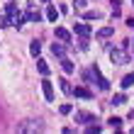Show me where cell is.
Instances as JSON below:
<instances>
[{
	"instance_id": "obj_12",
	"label": "cell",
	"mask_w": 134,
	"mask_h": 134,
	"mask_svg": "<svg viewBox=\"0 0 134 134\" xmlns=\"http://www.w3.org/2000/svg\"><path fill=\"white\" fill-rule=\"evenodd\" d=\"M51 51H54V56L64 59V54H66V46H64V44H51Z\"/></svg>"
},
{
	"instance_id": "obj_5",
	"label": "cell",
	"mask_w": 134,
	"mask_h": 134,
	"mask_svg": "<svg viewBox=\"0 0 134 134\" xmlns=\"http://www.w3.org/2000/svg\"><path fill=\"white\" fill-rule=\"evenodd\" d=\"M73 95L76 98H83V100H90L93 98V90H88L85 85H76V88H73Z\"/></svg>"
},
{
	"instance_id": "obj_21",
	"label": "cell",
	"mask_w": 134,
	"mask_h": 134,
	"mask_svg": "<svg viewBox=\"0 0 134 134\" xmlns=\"http://www.w3.org/2000/svg\"><path fill=\"white\" fill-rule=\"evenodd\" d=\"M110 5H112V15H115V17H117V15H120V12H122V7H120L122 3H120V0H112V3H110Z\"/></svg>"
},
{
	"instance_id": "obj_15",
	"label": "cell",
	"mask_w": 134,
	"mask_h": 134,
	"mask_svg": "<svg viewBox=\"0 0 134 134\" xmlns=\"http://www.w3.org/2000/svg\"><path fill=\"white\" fill-rule=\"evenodd\" d=\"M59 85H61V90L68 93V95H73V88H71V83L66 81V78H59Z\"/></svg>"
},
{
	"instance_id": "obj_24",
	"label": "cell",
	"mask_w": 134,
	"mask_h": 134,
	"mask_svg": "<svg viewBox=\"0 0 134 134\" xmlns=\"http://www.w3.org/2000/svg\"><path fill=\"white\" fill-rule=\"evenodd\" d=\"M127 25H129V27L134 29V17H132V20H127Z\"/></svg>"
},
{
	"instance_id": "obj_19",
	"label": "cell",
	"mask_w": 134,
	"mask_h": 134,
	"mask_svg": "<svg viewBox=\"0 0 134 134\" xmlns=\"http://www.w3.org/2000/svg\"><path fill=\"white\" fill-rule=\"evenodd\" d=\"M83 17H85V20H98V17H100V12H98V10H85V12H83Z\"/></svg>"
},
{
	"instance_id": "obj_2",
	"label": "cell",
	"mask_w": 134,
	"mask_h": 134,
	"mask_svg": "<svg viewBox=\"0 0 134 134\" xmlns=\"http://www.w3.org/2000/svg\"><path fill=\"white\" fill-rule=\"evenodd\" d=\"M44 129V124L39 122V120H27L25 124H20L17 132H42Z\"/></svg>"
},
{
	"instance_id": "obj_26",
	"label": "cell",
	"mask_w": 134,
	"mask_h": 134,
	"mask_svg": "<svg viewBox=\"0 0 134 134\" xmlns=\"http://www.w3.org/2000/svg\"><path fill=\"white\" fill-rule=\"evenodd\" d=\"M132 5H134V0H132Z\"/></svg>"
},
{
	"instance_id": "obj_7",
	"label": "cell",
	"mask_w": 134,
	"mask_h": 134,
	"mask_svg": "<svg viewBox=\"0 0 134 134\" xmlns=\"http://www.w3.org/2000/svg\"><path fill=\"white\" fill-rule=\"evenodd\" d=\"M54 34H56V39H59V42H71V32H68V29H64V27H56V29H54Z\"/></svg>"
},
{
	"instance_id": "obj_25",
	"label": "cell",
	"mask_w": 134,
	"mask_h": 134,
	"mask_svg": "<svg viewBox=\"0 0 134 134\" xmlns=\"http://www.w3.org/2000/svg\"><path fill=\"white\" fill-rule=\"evenodd\" d=\"M44 3H49V0H44Z\"/></svg>"
},
{
	"instance_id": "obj_4",
	"label": "cell",
	"mask_w": 134,
	"mask_h": 134,
	"mask_svg": "<svg viewBox=\"0 0 134 134\" xmlns=\"http://www.w3.org/2000/svg\"><path fill=\"white\" fill-rule=\"evenodd\" d=\"M42 93H44V98L49 100V102H54V85H51V81H42Z\"/></svg>"
},
{
	"instance_id": "obj_3",
	"label": "cell",
	"mask_w": 134,
	"mask_h": 134,
	"mask_svg": "<svg viewBox=\"0 0 134 134\" xmlns=\"http://www.w3.org/2000/svg\"><path fill=\"white\" fill-rule=\"evenodd\" d=\"M110 59H112V64L115 66H122V64H127V54H124L122 49H112V51H110Z\"/></svg>"
},
{
	"instance_id": "obj_1",
	"label": "cell",
	"mask_w": 134,
	"mask_h": 134,
	"mask_svg": "<svg viewBox=\"0 0 134 134\" xmlns=\"http://www.w3.org/2000/svg\"><path fill=\"white\" fill-rule=\"evenodd\" d=\"M90 76L95 78V83H98V88H100V90H107V88H110V81L100 73V68H98L95 64H93V68H90Z\"/></svg>"
},
{
	"instance_id": "obj_20",
	"label": "cell",
	"mask_w": 134,
	"mask_h": 134,
	"mask_svg": "<svg viewBox=\"0 0 134 134\" xmlns=\"http://www.w3.org/2000/svg\"><path fill=\"white\" fill-rule=\"evenodd\" d=\"M107 122H110V127H112V129H120L122 127V120H120V117H110Z\"/></svg>"
},
{
	"instance_id": "obj_18",
	"label": "cell",
	"mask_w": 134,
	"mask_h": 134,
	"mask_svg": "<svg viewBox=\"0 0 134 134\" xmlns=\"http://www.w3.org/2000/svg\"><path fill=\"white\" fill-rule=\"evenodd\" d=\"M124 102H127V95H124V93H117L112 98V105H124Z\"/></svg>"
},
{
	"instance_id": "obj_11",
	"label": "cell",
	"mask_w": 134,
	"mask_h": 134,
	"mask_svg": "<svg viewBox=\"0 0 134 134\" xmlns=\"http://www.w3.org/2000/svg\"><path fill=\"white\" fill-rule=\"evenodd\" d=\"M46 20H49V22H56V20H59V10H56L54 5L46 7Z\"/></svg>"
},
{
	"instance_id": "obj_22",
	"label": "cell",
	"mask_w": 134,
	"mask_h": 134,
	"mask_svg": "<svg viewBox=\"0 0 134 134\" xmlns=\"http://www.w3.org/2000/svg\"><path fill=\"white\" fill-rule=\"evenodd\" d=\"M59 112H61V115H71V112H73V107H71V105H61Z\"/></svg>"
},
{
	"instance_id": "obj_23",
	"label": "cell",
	"mask_w": 134,
	"mask_h": 134,
	"mask_svg": "<svg viewBox=\"0 0 134 134\" xmlns=\"http://www.w3.org/2000/svg\"><path fill=\"white\" fill-rule=\"evenodd\" d=\"M73 7H76V10H83V7H85V0H76Z\"/></svg>"
},
{
	"instance_id": "obj_6",
	"label": "cell",
	"mask_w": 134,
	"mask_h": 134,
	"mask_svg": "<svg viewBox=\"0 0 134 134\" xmlns=\"http://www.w3.org/2000/svg\"><path fill=\"white\" fill-rule=\"evenodd\" d=\"M76 122H81V124H93V122H98V120H95V115H90V112H76Z\"/></svg>"
},
{
	"instance_id": "obj_16",
	"label": "cell",
	"mask_w": 134,
	"mask_h": 134,
	"mask_svg": "<svg viewBox=\"0 0 134 134\" xmlns=\"http://www.w3.org/2000/svg\"><path fill=\"white\" fill-rule=\"evenodd\" d=\"M39 51H42V42H37V39H34V42L29 44V54H32V56H39Z\"/></svg>"
},
{
	"instance_id": "obj_8",
	"label": "cell",
	"mask_w": 134,
	"mask_h": 134,
	"mask_svg": "<svg viewBox=\"0 0 134 134\" xmlns=\"http://www.w3.org/2000/svg\"><path fill=\"white\" fill-rule=\"evenodd\" d=\"M73 29H76V34H78V37H90V32H93V29H90L88 25H83V22H78Z\"/></svg>"
},
{
	"instance_id": "obj_13",
	"label": "cell",
	"mask_w": 134,
	"mask_h": 134,
	"mask_svg": "<svg viewBox=\"0 0 134 134\" xmlns=\"http://www.w3.org/2000/svg\"><path fill=\"white\" fill-rule=\"evenodd\" d=\"M61 68H64L66 73H73V71H76V64H73V61H68V59H61Z\"/></svg>"
},
{
	"instance_id": "obj_10",
	"label": "cell",
	"mask_w": 134,
	"mask_h": 134,
	"mask_svg": "<svg viewBox=\"0 0 134 134\" xmlns=\"http://www.w3.org/2000/svg\"><path fill=\"white\" fill-rule=\"evenodd\" d=\"M112 34H115V27H102V29H98V32H95L98 39H110Z\"/></svg>"
},
{
	"instance_id": "obj_14",
	"label": "cell",
	"mask_w": 134,
	"mask_h": 134,
	"mask_svg": "<svg viewBox=\"0 0 134 134\" xmlns=\"http://www.w3.org/2000/svg\"><path fill=\"white\" fill-rule=\"evenodd\" d=\"M37 71H39L42 76H49V66H46V61H44V59H39V61H37Z\"/></svg>"
},
{
	"instance_id": "obj_9",
	"label": "cell",
	"mask_w": 134,
	"mask_h": 134,
	"mask_svg": "<svg viewBox=\"0 0 134 134\" xmlns=\"http://www.w3.org/2000/svg\"><path fill=\"white\" fill-rule=\"evenodd\" d=\"M25 20H29V22H39V20H42V12L34 10V5H29V12L25 15Z\"/></svg>"
},
{
	"instance_id": "obj_17",
	"label": "cell",
	"mask_w": 134,
	"mask_h": 134,
	"mask_svg": "<svg viewBox=\"0 0 134 134\" xmlns=\"http://www.w3.org/2000/svg\"><path fill=\"white\" fill-rule=\"evenodd\" d=\"M120 85H122V88H132V85H134V73H127V76L122 78Z\"/></svg>"
}]
</instances>
